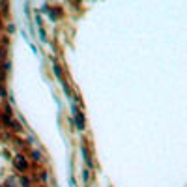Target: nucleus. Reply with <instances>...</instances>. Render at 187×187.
<instances>
[{
    "mask_svg": "<svg viewBox=\"0 0 187 187\" xmlns=\"http://www.w3.org/2000/svg\"><path fill=\"white\" fill-rule=\"evenodd\" d=\"M15 166H17V170H26V161H24L21 155H17V157H15Z\"/></svg>",
    "mask_w": 187,
    "mask_h": 187,
    "instance_id": "1",
    "label": "nucleus"
},
{
    "mask_svg": "<svg viewBox=\"0 0 187 187\" xmlns=\"http://www.w3.org/2000/svg\"><path fill=\"white\" fill-rule=\"evenodd\" d=\"M0 8H2L4 13H6L8 11V0H0Z\"/></svg>",
    "mask_w": 187,
    "mask_h": 187,
    "instance_id": "2",
    "label": "nucleus"
},
{
    "mask_svg": "<svg viewBox=\"0 0 187 187\" xmlns=\"http://www.w3.org/2000/svg\"><path fill=\"white\" fill-rule=\"evenodd\" d=\"M0 97H6V90H4L2 86H0Z\"/></svg>",
    "mask_w": 187,
    "mask_h": 187,
    "instance_id": "3",
    "label": "nucleus"
}]
</instances>
